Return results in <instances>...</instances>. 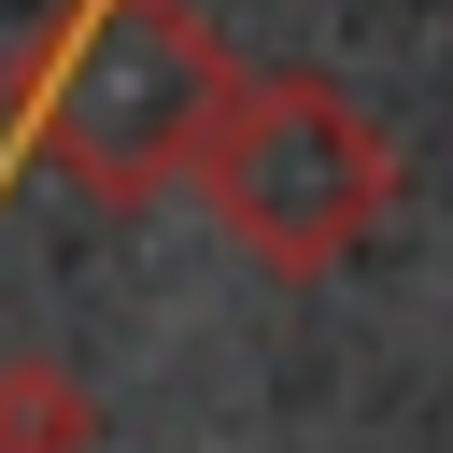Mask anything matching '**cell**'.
Returning <instances> with one entry per match:
<instances>
[{
  "mask_svg": "<svg viewBox=\"0 0 453 453\" xmlns=\"http://www.w3.org/2000/svg\"><path fill=\"white\" fill-rule=\"evenodd\" d=\"M198 212L269 269V283H326L382 212H396V142L354 85L326 71H241L212 142H198Z\"/></svg>",
  "mask_w": 453,
  "mask_h": 453,
  "instance_id": "obj_2",
  "label": "cell"
},
{
  "mask_svg": "<svg viewBox=\"0 0 453 453\" xmlns=\"http://www.w3.org/2000/svg\"><path fill=\"white\" fill-rule=\"evenodd\" d=\"M85 439H99L85 382L57 354H0V453H85Z\"/></svg>",
  "mask_w": 453,
  "mask_h": 453,
  "instance_id": "obj_3",
  "label": "cell"
},
{
  "mask_svg": "<svg viewBox=\"0 0 453 453\" xmlns=\"http://www.w3.org/2000/svg\"><path fill=\"white\" fill-rule=\"evenodd\" d=\"M226 85H241V57L212 42L198 0H85L28 71V142H42L57 184L142 212V198H170L198 170Z\"/></svg>",
  "mask_w": 453,
  "mask_h": 453,
  "instance_id": "obj_1",
  "label": "cell"
}]
</instances>
